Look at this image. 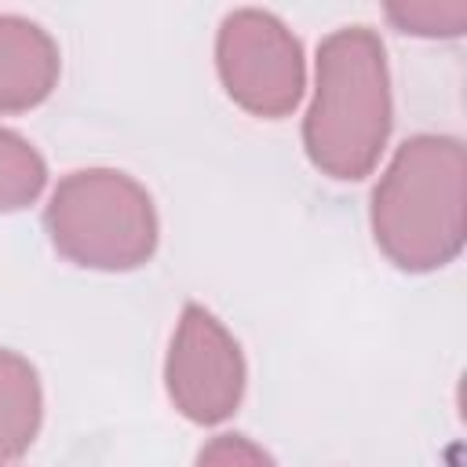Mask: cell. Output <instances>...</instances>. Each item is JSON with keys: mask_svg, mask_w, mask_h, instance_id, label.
<instances>
[{"mask_svg": "<svg viewBox=\"0 0 467 467\" xmlns=\"http://www.w3.org/2000/svg\"><path fill=\"white\" fill-rule=\"evenodd\" d=\"M463 142L452 135L409 139L372 193L376 244L401 270H434L463 248Z\"/></svg>", "mask_w": 467, "mask_h": 467, "instance_id": "6da1fadb", "label": "cell"}, {"mask_svg": "<svg viewBox=\"0 0 467 467\" xmlns=\"http://www.w3.org/2000/svg\"><path fill=\"white\" fill-rule=\"evenodd\" d=\"M390 131V80L368 26L332 33L317 51V88L303 124L310 161L332 179H361Z\"/></svg>", "mask_w": 467, "mask_h": 467, "instance_id": "7a4b0ae2", "label": "cell"}, {"mask_svg": "<svg viewBox=\"0 0 467 467\" xmlns=\"http://www.w3.org/2000/svg\"><path fill=\"white\" fill-rule=\"evenodd\" d=\"M55 248L91 270H131L153 255L157 215L150 193L124 171L88 168L66 175L47 204Z\"/></svg>", "mask_w": 467, "mask_h": 467, "instance_id": "3957f363", "label": "cell"}, {"mask_svg": "<svg viewBox=\"0 0 467 467\" xmlns=\"http://www.w3.org/2000/svg\"><path fill=\"white\" fill-rule=\"evenodd\" d=\"M219 77L237 106L285 117L303 95V47L266 11H234L219 29Z\"/></svg>", "mask_w": 467, "mask_h": 467, "instance_id": "277c9868", "label": "cell"}, {"mask_svg": "<svg viewBox=\"0 0 467 467\" xmlns=\"http://www.w3.org/2000/svg\"><path fill=\"white\" fill-rule=\"evenodd\" d=\"M168 394L193 423H223L244 390V361L237 339L197 303L182 310L168 350Z\"/></svg>", "mask_w": 467, "mask_h": 467, "instance_id": "5b68a950", "label": "cell"}, {"mask_svg": "<svg viewBox=\"0 0 467 467\" xmlns=\"http://www.w3.org/2000/svg\"><path fill=\"white\" fill-rule=\"evenodd\" d=\"M58 80L55 40L15 15H0V113H18L51 95Z\"/></svg>", "mask_w": 467, "mask_h": 467, "instance_id": "8992f818", "label": "cell"}, {"mask_svg": "<svg viewBox=\"0 0 467 467\" xmlns=\"http://www.w3.org/2000/svg\"><path fill=\"white\" fill-rule=\"evenodd\" d=\"M40 427V383L33 365L0 347V463L29 449Z\"/></svg>", "mask_w": 467, "mask_h": 467, "instance_id": "52a82bcc", "label": "cell"}, {"mask_svg": "<svg viewBox=\"0 0 467 467\" xmlns=\"http://www.w3.org/2000/svg\"><path fill=\"white\" fill-rule=\"evenodd\" d=\"M44 179L47 171L40 153L15 131L0 128V212L26 208L44 190Z\"/></svg>", "mask_w": 467, "mask_h": 467, "instance_id": "ba28073f", "label": "cell"}, {"mask_svg": "<svg viewBox=\"0 0 467 467\" xmlns=\"http://www.w3.org/2000/svg\"><path fill=\"white\" fill-rule=\"evenodd\" d=\"M387 18L401 33L416 36H460L467 26V4L449 0V4H390Z\"/></svg>", "mask_w": 467, "mask_h": 467, "instance_id": "9c48e42d", "label": "cell"}, {"mask_svg": "<svg viewBox=\"0 0 467 467\" xmlns=\"http://www.w3.org/2000/svg\"><path fill=\"white\" fill-rule=\"evenodd\" d=\"M197 467H274V460L241 434H219L201 449Z\"/></svg>", "mask_w": 467, "mask_h": 467, "instance_id": "30bf717a", "label": "cell"}, {"mask_svg": "<svg viewBox=\"0 0 467 467\" xmlns=\"http://www.w3.org/2000/svg\"><path fill=\"white\" fill-rule=\"evenodd\" d=\"M0 467H4V463H0Z\"/></svg>", "mask_w": 467, "mask_h": 467, "instance_id": "8fae6325", "label": "cell"}]
</instances>
